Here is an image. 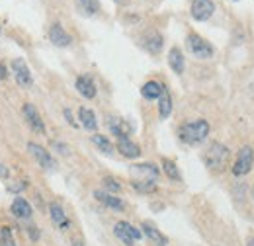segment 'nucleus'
Listing matches in <instances>:
<instances>
[{"label": "nucleus", "instance_id": "1", "mask_svg": "<svg viewBox=\"0 0 254 246\" xmlns=\"http://www.w3.org/2000/svg\"><path fill=\"white\" fill-rule=\"evenodd\" d=\"M209 129L211 127H209V123L205 122V120H195V122H188L184 123V125H180L178 137H180L182 143L193 147V145H199V143H203L207 139Z\"/></svg>", "mask_w": 254, "mask_h": 246}, {"label": "nucleus", "instance_id": "2", "mask_svg": "<svg viewBox=\"0 0 254 246\" xmlns=\"http://www.w3.org/2000/svg\"><path fill=\"white\" fill-rule=\"evenodd\" d=\"M229 156H231V151L223 145V143H211L207 147V151L203 153V164L213 170V172H221L223 168H227V162H229Z\"/></svg>", "mask_w": 254, "mask_h": 246}, {"label": "nucleus", "instance_id": "3", "mask_svg": "<svg viewBox=\"0 0 254 246\" xmlns=\"http://www.w3.org/2000/svg\"><path fill=\"white\" fill-rule=\"evenodd\" d=\"M254 166V151L253 147H249V145H245V147H241V151L237 153V158H235V162H233V168H231V172H233V176H247L251 170H253Z\"/></svg>", "mask_w": 254, "mask_h": 246}, {"label": "nucleus", "instance_id": "4", "mask_svg": "<svg viewBox=\"0 0 254 246\" xmlns=\"http://www.w3.org/2000/svg\"><path fill=\"white\" fill-rule=\"evenodd\" d=\"M186 45H188L191 55L197 57V59H211L213 53H215L213 45L207 39H203L201 35H197V33H190L186 37Z\"/></svg>", "mask_w": 254, "mask_h": 246}, {"label": "nucleus", "instance_id": "5", "mask_svg": "<svg viewBox=\"0 0 254 246\" xmlns=\"http://www.w3.org/2000/svg\"><path fill=\"white\" fill-rule=\"evenodd\" d=\"M114 235H116L126 246H135L137 241L143 239V233H141L139 229H135V227H133L131 223H127V221H118V223L114 225Z\"/></svg>", "mask_w": 254, "mask_h": 246}, {"label": "nucleus", "instance_id": "6", "mask_svg": "<svg viewBox=\"0 0 254 246\" xmlns=\"http://www.w3.org/2000/svg\"><path fill=\"white\" fill-rule=\"evenodd\" d=\"M215 12L213 0H191L190 14L195 22H207Z\"/></svg>", "mask_w": 254, "mask_h": 246}, {"label": "nucleus", "instance_id": "7", "mask_svg": "<svg viewBox=\"0 0 254 246\" xmlns=\"http://www.w3.org/2000/svg\"><path fill=\"white\" fill-rule=\"evenodd\" d=\"M28 151L33 158L39 162V166L47 168V170H53L55 168V158L51 156V153H47V149H43L41 145L37 143H28Z\"/></svg>", "mask_w": 254, "mask_h": 246}, {"label": "nucleus", "instance_id": "8", "mask_svg": "<svg viewBox=\"0 0 254 246\" xmlns=\"http://www.w3.org/2000/svg\"><path fill=\"white\" fill-rule=\"evenodd\" d=\"M22 114H24V118H26L28 125L32 127L35 133H41V135L45 133V123H43L41 116H39V112H37V108H35L33 104H24Z\"/></svg>", "mask_w": 254, "mask_h": 246}, {"label": "nucleus", "instance_id": "9", "mask_svg": "<svg viewBox=\"0 0 254 246\" xmlns=\"http://www.w3.org/2000/svg\"><path fill=\"white\" fill-rule=\"evenodd\" d=\"M12 70H14V76H16V82L20 86H32V70L30 66L26 64L24 59H14L12 61Z\"/></svg>", "mask_w": 254, "mask_h": 246}, {"label": "nucleus", "instance_id": "10", "mask_svg": "<svg viewBox=\"0 0 254 246\" xmlns=\"http://www.w3.org/2000/svg\"><path fill=\"white\" fill-rule=\"evenodd\" d=\"M49 217H51V223L59 229V231H66L70 227V221L64 213L63 205L59 201H51L49 203Z\"/></svg>", "mask_w": 254, "mask_h": 246}, {"label": "nucleus", "instance_id": "11", "mask_svg": "<svg viewBox=\"0 0 254 246\" xmlns=\"http://www.w3.org/2000/svg\"><path fill=\"white\" fill-rule=\"evenodd\" d=\"M131 174L139 176V180H149V182H157L160 170L151 164V162H143V164H133L131 166Z\"/></svg>", "mask_w": 254, "mask_h": 246}, {"label": "nucleus", "instance_id": "12", "mask_svg": "<svg viewBox=\"0 0 254 246\" xmlns=\"http://www.w3.org/2000/svg\"><path fill=\"white\" fill-rule=\"evenodd\" d=\"M141 233H143V237H147V239H149L155 246H166L168 245V239L160 233L153 223H149V221H143V223H141Z\"/></svg>", "mask_w": 254, "mask_h": 246}, {"label": "nucleus", "instance_id": "13", "mask_svg": "<svg viewBox=\"0 0 254 246\" xmlns=\"http://www.w3.org/2000/svg\"><path fill=\"white\" fill-rule=\"evenodd\" d=\"M94 197L102 205H106V207H110V209H114V211H124V209H126V201L120 199V197H116V195H112V193H108V191L96 189Z\"/></svg>", "mask_w": 254, "mask_h": 246}, {"label": "nucleus", "instance_id": "14", "mask_svg": "<svg viewBox=\"0 0 254 246\" xmlns=\"http://www.w3.org/2000/svg\"><path fill=\"white\" fill-rule=\"evenodd\" d=\"M49 39H51V43L57 45V47H68V45L72 43V37L64 31V28L61 24H53V26L49 28Z\"/></svg>", "mask_w": 254, "mask_h": 246}, {"label": "nucleus", "instance_id": "15", "mask_svg": "<svg viewBox=\"0 0 254 246\" xmlns=\"http://www.w3.org/2000/svg\"><path fill=\"white\" fill-rule=\"evenodd\" d=\"M74 86H76L78 94H80L82 98H86V100H92L96 96V84H94V80H92V76H88V74H80V76L76 78Z\"/></svg>", "mask_w": 254, "mask_h": 246}, {"label": "nucleus", "instance_id": "16", "mask_svg": "<svg viewBox=\"0 0 254 246\" xmlns=\"http://www.w3.org/2000/svg\"><path fill=\"white\" fill-rule=\"evenodd\" d=\"M141 43H143V47H145L149 53L157 55V53H160V49H162L164 39H162V35H160L159 31H149V33H145V35H143Z\"/></svg>", "mask_w": 254, "mask_h": 246}, {"label": "nucleus", "instance_id": "17", "mask_svg": "<svg viewBox=\"0 0 254 246\" xmlns=\"http://www.w3.org/2000/svg\"><path fill=\"white\" fill-rule=\"evenodd\" d=\"M10 211H12V215L16 217V219H30V217L33 215V209H32V205H30V201L24 199V197H16V199L12 201Z\"/></svg>", "mask_w": 254, "mask_h": 246}, {"label": "nucleus", "instance_id": "18", "mask_svg": "<svg viewBox=\"0 0 254 246\" xmlns=\"http://www.w3.org/2000/svg\"><path fill=\"white\" fill-rule=\"evenodd\" d=\"M118 151L124 154L126 158H137L141 156V147L133 143L129 137H118Z\"/></svg>", "mask_w": 254, "mask_h": 246}, {"label": "nucleus", "instance_id": "19", "mask_svg": "<svg viewBox=\"0 0 254 246\" xmlns=\"http://www.w3.org/2000/svg\"><path fill=\"white\" fill-rule=\"evenodd\" d=\"M168 64H170V68H172L176 74H182V72H184L186 59H184V53L180 51V47H172V49L168 51Z\"/></svg>", "mask_w": 254, "mask_h": 246}, {"label": "nucleus", "instance_id": "20", "mask_svg": "<svg viewBox=\"0 0 254 246\" xmlns=\"http://www.w3.org/2000/svg\"><path fill=\"white\" fill-rule=\"evenodd\" d=\"M162 84L157 82V80H149V82H145L143 86H141V96L145 98V100H159L160 94H162Z\"/></svg>", "mask_w": 254, "mask_h": 246}, {"label": "nucleus", "instance_id": "21", "mask_svg": "<svg viewBox=\"0 0 254 246\" xmlns=\"http://www.w3.org/2000/svg\"><path fill=\"white\" fill-rule=\"evenodd\" d=\"M78 120H80V125L88 131H96L98 129V122H96V114L90 110V108H80L78 110Z\"/></svg>", "mask_w": 254, "mask_h": 246}, {"label": "nucleus", "instance_id": "22", "mask_svg": "<svg viewBox=\"0 0 254 246\" xmlns=\"http://www.w3.org/2000/svg\"><path fill=\"white\" fill-rule=\"evenodd\" d=\"M170 114H172V98H170V92L164 86L159 98V116L160 120H166V118H170Z\"/></svg>", "mask_w": 254, "mask_h": 246}, {"label": "nucleus", "instance_id": "23", "mask_svg": "<svg viewBox=\"0 0 254 246\" xmlns=\"http://www.w3.org/2000/svg\"><path fill=\"white\" fill-rule=\"evenodd\" d=\"M76 8L84 16H94L100 12V0H76Z\"/></svg>", "mask_w": 254, "mask_h": 246}, {"label": "nucleus", "instance_id": "24", "mask_svg": "<svg viewBox=\"0 0 254 246\" xmlns=\"http://www.w3.org/2000/svg\"><path fill=\"white\" fill-rule=\"evenodd\" d=\"M162 170H164V174H166L172 182H180V180H182V174H180V170H178V166H176L174 160L162 158Z\"/></svg>", "mask_w": 254, "mask_h": 246}, {"label": "nucleus", "instance_id": "25", "mask_svg": "<svg viewBox=\"0 0 254 246\" xmlns=\"http://www.w3.org/2000/svg\"><path fill=\"white\" fill-rule=\"evenodd\" d=\"M110 131H112L116 137H129L131 127H129L126 122H122V120H112V122H110Z\"/></svg>", "mask_w": 254, "mask_h": 246}, {"label": "nucleus", "instance_id": "26", "mask_svg": "<svg viewBox=\"0 0 254 246\" xmlns=\"http://www.w3.org/2000/svg\"><path fill=\"white\" fill-rule=\"evenodd\" d=\"M92 143H94L96 147L102 151L104 154H112L114 153V145H112V141L108 139V137H104V135H92Z\"/></svg>", "mask_w": 254, "mask_h": 246}, {"label": "nucleus", "instance_id": "27", "mask_svg": "<svg viewBox=\"0 0 254 246\" xmlns=\"http://www.w3.org/2000/svg\"><path fill=\"white\" fill-rule=\"evenodd\" d=\"M131 185L139 193H153V191H157V182H149V180H133Z\"/></svg>", "mask_w": 254, "mask_h": 246}, {"label": "nucleus", "instance_id": "28", "mask_svg": "<svg viewBox=\"0 0 254 246\" xmlns=\"http://www.w3.org/2000/svg\"><path fill=\"white\" fill-rule=\"evenodd\" d=\"M0 245L2 246H16L14 237H12V229H10V227H2V229H0Z\"/></svg>", "mask_w": 254, "mask_h": 246}, {"label": "nucleus", "instance_id": "29", "mask_svg": "<svg viewBox=\"0 0 254 246\" xmlns=\"http://www.w3.org/2000/svg\"><path fill=\"white\" fill-rule=\"evenodd\" d=\"M102 184H104V187H106L108 191H114V193L122 191V184H120L116 178H112V176H106V178L102 180Z\"/></svg>", "mask_w": 254, "mask_h": 246}, {"label": "nucleus", "instance_id": "30", "mask_svg": "<svg viewBox=\"0 0 254 246\" xmlns=\"http://www.w3.org/2000/svg\"><path fill=\"white\" fill-rule=\"evenodd\" d=\"M53 149H55L57 153H61L63 156H68V154H70V147L64 145V143H59V141H53Z\"/></svg>", "mask_w": 254, "mask_h": 246}, {"label": "nucleus", "instance_id": "31", "mask_svg": "<svg viewBox=\"0 0 254 246\" xmlns=\"http://www.w3.org/2000/svg\"><path fill=\"white\" fill-rule=\"evenodd\" d=\"M63 116H64V120L68 122V125H72V127H76V125H78V123L74 122V118H72V114H70V110H68V108L63 112Z\"/></svg>", "mask_w": 254, "mask_h": 246}, {"label": "nucleus", "instance_id": "32", "mask_svg": "<svg viewBox=\"0 0 254 246\" xmlns=\"http://www.w3.org/2000/svg\"><path fill=\"white\" fill-rule=\"evenodd\" d=\"M4 78H8V68L4 62H0V80H4Z\"/></svg>", "mask_w": 254, "mask_h": 246}, {"label": "nucleus", "instance_id": "33", "mask_svg": "<svg viewBox=\"0 0 254 246\" xmlns=\"http://www.w3.org/2000/svg\"><path fill=\"white\" fill-rule=\"evenodd\" d=\"M8 176H10V170L4 164H0V178H8Z\"/></svg>", "mask_w": 254, "mask_h": 246}, {"label": "nucleus", "instance_id": "34", "mask_svg": "<svg viewBox=\"0 0 254 246\" xmlns=\"http://www.w3.org/2000/svg\"><path fill=\"white\" fill-rule=\"evenodd\" d=\"M30 237H32V241H37V239H39V235L35 233V229H33V227H30Z\"/></svg>", "mask_w": 254, "mask_h": 246}, {"label": "nucleus", "instance_id": "35", "mask_svg": "<svg viewBox=\"0 0 254 246\" xmlns=\"http://www.w3.org/2000/svg\"><path fill=\"white\" fill-rule=\"evenodd\" d=\"M247 246H254V237H251V239L247 241Z\"/></svg>", "mask_w": 254, "mask_h": 246}, {"label": "nucleus", "instance_id": "36", "mask_svg": "<svg viewBox=\"0 0 254 246\" xmlns=\"http://www.w3.org/2000/svg\"><path fill=\"white\" fill-rule=\"evenodd\" d=\"M72 246H84V245H82V243H78V241H74V243H72Z\"/></svg>", "mask_w": 254, "mask_h": 246}, {"label": "nucleus", "instance_id": "37", "mask_svg": "<svg viewBox=\"0 0 254 246\" xmlns=\"http://www.w3.org/2000/svg\"><path fill=\"white\" fill-rule=\"evenodd\" d=\"M233 2H239V0H233Z\"/></svg>", "mask_w": 254, "mask_h": 246}]
</instances>
